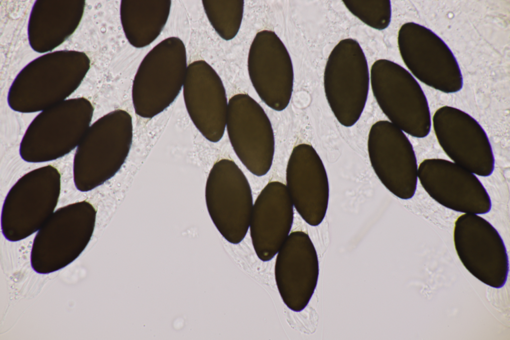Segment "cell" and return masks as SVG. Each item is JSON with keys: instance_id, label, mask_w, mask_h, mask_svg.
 <instances>
[{"instance_id": "obj_11", "label": "cell", "mask_w": 510, "mask_h": 340, "mask_svg": "<svg viewBox=\"0 0 510 340\" xmlns=\"http://www.w3.org/2000/svg\"><path fill=\"white\" fill-rule=\"evenodd\" d=\"M270 31L267 46L264 43L263 46L258 33L255 37L249 54L248 71L261 100L270 108L280 111L287 107L291 97L293 70L286 47L273 31L270 42Z\"/></svg>"}, {"instance_id": "obj_6", "label": "cell", "mask_w": 510, "mask_h": 340, "mask_svg": "<svg viewBox=\"0 0 510 340\" xmlns=\"http://www.w3.org/2000/svg\"><path fill=\"white\" fill-rule=\"evenodd\" d=\"M368 150L372 167L383 185L400 199L411 198L417 187L418 165L404 132L389 121H378L369 131Z\"/></svg>"}, {"instance_id": "obj_2", "label": "cell", "mask_w": 510, "mask_h": 340, "mask_svg": "<svg viewBox=\"0 0 510 340\" xmlns=\"http://www.w3.org/2000/svg\"><path fill=\"white\" fill-rule=\"evenodd\" d=\"M367 61L358 42L341 40L328 58L324 86L329 106L339 123L350 127L358 121L367 102L369 88Z\"/></svg>"}, {"instance_id": "obj_12", "label": "cell", "mask_w": 510, "mask_h": 340, "mask_svg": "<svg viewBox=\"0 0 510 340\" xmlns=\"http://www.w3.org/2000/svg\"><path fill=\"white\" fill-rule=\"evenodd\" d=\"M293 207L286 185L278 181L268 182L257 197L249 228L254 248L261 261L271 260L289 235Z\"/></svg>"}, {"instance_id": "obj_4", "label": "cell", "mask_w": 510, "mask_h": 340, "mask_svg": "<svg viewBox=\"0 0 510 340\" xmlns=\"http://www.w3.org/2000/svg\"><path fill=\"white\" fill-rule=\"evenodd\" d=\"M454 242L460 260L474 276L493 288L505 285L508 256L501 236L489 221L478 214L463 213L455 222Z\"/></svg>"}, {"instance_id": "obj_1", "label": "cell", "mask_w": 510, "mask_h": 340, "mask_svg": "<svg viewBox=\"0 0 510 340\" xmlns=\"http://www.w3.org/2000/svg\"><path fill=\"white\" fill-rule=\"evenodd\" d=\"M370 75L374 96L390 122L413 137H426L431 125L429 106L410 73L391 61L379 59L372 66Z\"/></svg>"}, {"instance_id": "obj_7", "label": "cell", "mask_w": 510, "mask_h": 340, "mask_svg": "<svg viewBox=\"0 0 510 340\" xmlns=\"http://www.w3.org/2000/svg\"><path fill=\"white\" fill-rule=\"evenodd\" d=\"M432 125L440 146L454 163L481 176L493 173L495 159L490 142L485 130L472 116L444 106L435 111Z\"/></svg>"}, {"instance_id": "obj_9", "label": "cell", "mask_w": 510, "mask_h": 340, "mask_svg": "<svg viewBox=\"0 0 510 340\" xmlns=\"http://www.w3.org/2000/svg\"><path fill=\"white\" fill-rule=\"evenodd\" d=\"M319 268L315 247L309 235L293 231L277 253L275 279L280 295L291 310L305 309L316 288Z\"/></svg>"}, {"instance_id": "obj_13", "label": "cell", "mask_w": 510, "mask_h": 340, "mask_svg": "<svg viewBox=\"0 0 510 340\" xmlns=\"http://www.w3.org/2000/svg\"><path fill=\"white\" fill-rule=\"evenodd\" d=\"M348 10L368 26L383 30L389 24L391 4L388 0L343 1Z\"/></svg>"}, {"instance_id": "obj_10", "label": "cell", "mask_w": 510, "mask_h": 340, "mask_svg": "<svg viewBox=\"0 0 510 340\" xmlns=\"http://www.w3.org/2000/svg\"><path fill=\"white\" fill-rule=\"evenodd\" d=\"M286 187L294 207L311 226L319 225L328 208L329 188L324 164L310 145L293 149L286 171Z\"/></svg>"}, {"instance_id": "obj_5", "label": "cell", "mask_w": 510, "mask_h": 340, "mask_svg": "<svg viewBox=\"0 0 510 340\" xmlns=\"http://www.w3.org/2000/svg\"><path fill=\"white\" fill-rule=\"evenodd\" d=\"M226 128L236 155L245 167L257 176L270 170L274 153V137L265 112L253 98L237 94L230 98Z\"/></svg>"}, {"instance_id": "obj_3", "label": "cell", "mask_w": 510, "mask_h": 340, "mask_svg": "<svg viewBox=\"0 0 510 340\" xmlns=\"http://www.w3.org/2000/svg\"><path fill=\"white\" fill-rule=\"evenodd\" d=\"M205 200L223 237L231 243H240L249 228L254 203L250 183L233 160L222 159L214 164L206 181Z\"/></svg>"}, {"instance_id": "obj_8", "label": "cell", "mask_w": 510, "mask_h": 340, "mask_svg": "<svg viewBox=\"0 0 510 340\" xmlns=\"http://www.w3.org/2000/svg\"><path fill=\"white\" fill-rule=\"evenodd\" d=\"M418 178L428 195L447 208L476 214H486L491 209L490 197L480 180L454 162L425 159L418 167Z\"/></svg>"}]
</instances>
